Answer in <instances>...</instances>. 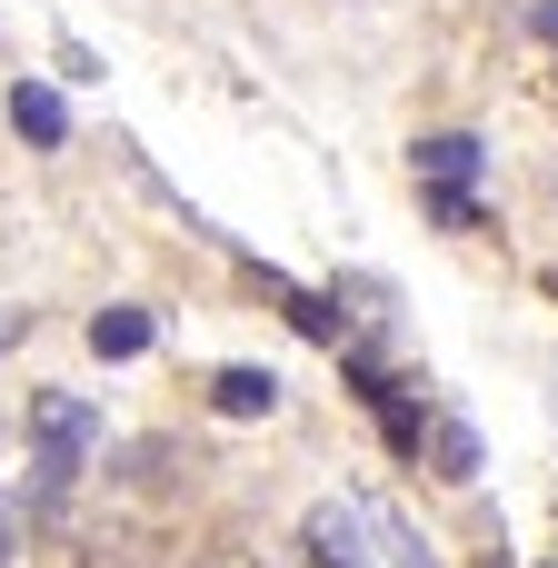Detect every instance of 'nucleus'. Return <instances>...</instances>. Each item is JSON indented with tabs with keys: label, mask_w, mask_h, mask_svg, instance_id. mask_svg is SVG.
I'll use <instances>...</instances> for the list:
<instances>
[{
	"label": "nucleus",
	"mask_w": 558,
	"mask_h": 568,
	"mask_svg": "<svg viewBox=\"0 0 558 568\" xmlns=\"http://www.w3.org/2000/svg\"><path fill=\"white\" fill-rule=\"evenodd\" d=\"M90 439H100L90 399H70V389H40L30 399V509H60L70 499V479L90 469Z\"/></svg>",
	"instance_id": "obj_1"
},
{
	"label": "nucleus",
	"mask_w": 558,
	"mask_h": 568,
	"mask_svg": "<svg viewBox=\"0 0 558 568\" xmlns=\"http://www.w3.org/2000/svg\"><path fill=\"white\" fill-rule=\"evenodd\" d=\"M300 549H310V568H369V519L349 499H319L300 519Z\"/></svg>",
	"instance_id": "obj_2"
},
{
	"label": "nucleus",
	"mask_w": 558,
	"mask_h": 568,
	"mask_svg": "<svg viewBox=\"0 0 558 568\" xmlns=\"http://www.w3.org/2000/svg\"><path fill=\"white\" fill-rule=\"evenodd\" d=\"M10 130H20L30 150H60V140H70V110H60V90L20 80V90H10Z\"/></svg>",
	"instance_id": "obj_3"
},
{
	"label": "nucleus",
	"mask_w": 558,
	"mask_h": 568,
	"mask_svg": "<svg viewBox=\"0 0 558 568\" xmlns=\"http://www.w3.org/2000/svg\"><path fill=\"white\" fill-rule=\"evenodd\" d=\"M419 180H439V190H469V180H479V140H469V130H439V140H419Z\"/></svg>",
	"instance_id": "obj_4"
},
{
	"label": "nucleus",
	"mask_w": 558,
	"mask_h": 568,
	"mask_svg": "<svg viewBox=\"0 0 558 568\" xmlns=\"http://www.w3.org/2000/svg\"><path fill=\"white\" fill-rule=\"evenodd\" d=\"M210 399H220V419H270V409H280V379H270V369H220Z\"/></svg>",
	"instance_id": "obj_5"
},
{
	"label": "nucleus",
	"mask_w": 558,
	"mask_h": 568,
	"mask_svg": "<svg viewBox=\"0 0 558 568\" xmlns=\"http://www.w3.org/2000/svg\"><path fill=\"white\" fill-rule=\"evenodd\" d=\"M90 349H100V359H140V349H150V310H100V320H90Z\"/></svg>",
	"instance_id": "obj_6"
},
{
	"label": "nucleus",
	"mask_w": 558,
	"mask_h": 568,
	"mask_svg": "<svg viewBox=\"0 0 558 568\" xmlns=\"http://www.w3.org/2000/svg\"><path fill=\"white\" fill-rule=\"evenodd\" d=\"M429 459H439V479H479V429L469 419H429Z\"/></svg>",
	"instance_id": "obj_7"
},
{
	"label": "nucleus",
	"mask_w": 558,
	"mask_h": 568,
	"mask_svg": "<svg viewBox=\"0 0 558 568\" xmlns=\"http://www.w3.org/2000/svg\"><path fill=\"white\" fill-rule=\"evenodd\" d=\"M270 290H280V310H290V329H300V339H339V310H329L319 290H290V280H270Z\"/></svg>",
	"instance_id": "obj_8"
},
{
	"label": "nucleus",
	"mask_w": 558,
	"mask_h": 568,
	"mask_svg": "<svg viewBox=\"0 0 558 568\" xmlns=\"http://www.w3.org/2000/svg\"><path fill=\"white\" fill-rule=\"evenodd\" d=\"M419 190H429V220L439 230H479V200L469 190H439V180H419Z\"/></svg>",
	"instance_id": "obj_9"
},
{
	"label": "nucleus",
	"mask_w": 558,
	"mask_h": 568,
	"mask_svg": "<svg viewBox=\"0 0 558 568\" xmlns=\"http://www.w3.org/2000/svg\"><path fill=\"white\" fill-rule=\"evenodd\" d=\"M349 399H359V409H389L399 389H389V369H379V359H349Z\"/></svg>",
	"instance_id": "obj_10"
},
{
	"label": "nucleus",
	"mask_w": 558,
	"mask_h": 568,
	"mask_svg": "<svg viewBox=\"0 0 558 568\" xmlns=\"http://www.w3.org/2000/svg\"><path fill=\"white\" fill-rule=\"evenodd\" d=\"M20 339H30V310H10V300H0V349H20Z\"/></svg>",
	"instance_id": "obj_11"
},
{
	"label": "nucleus",
	"mask_w": 558,
	"mask_h": 568,
	"mask_svg": "<svg viewBox=\"0 0 558 568\" xmlns=\"http://www.w3.org/2000/svg\"><path fill=\"white\" fill-rule=\"evenodd\" d=\"M389 549H399V568H439L429 549H419V539H409V529H389Z\"/></svg>",
	"instance_id": "obj_12"
},
{
	"label": "nucleus",
	"mask_w": 558,
	"mask_h": 568,
	"mask_svg": "<svg viewBox=\"0 0 558 568\" xmlns=\"http://www.w3.org/2000/svg\"><path fill=\"white\" fill-rule=\"evenodd\" d=\"M10 549H20V509L0 499V568H10Z\"/></svg>",
	"instance_id": "obj_13"
},
{
	"label": "nucleus",
	"mask_w": 558,
	"mask_h": 568,
	"mask_svg": "<svg viewBox=\"0 0 558 568\" xmlns=\"http://www.w3.org/2000/svg\"><path fill=\"white\" fill-rule=\"evenodd\" d=\"M529 30H539V40H558V0H539V10H529Z\"/></svg>",
	"instance_id": "obj_14"
}]
</instances>
